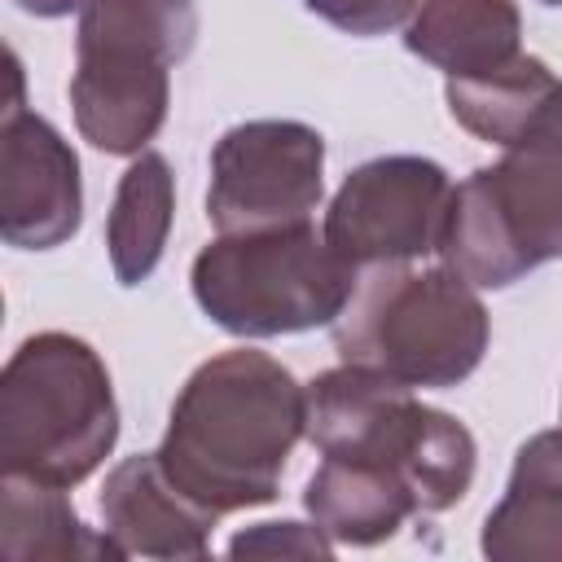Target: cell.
<instances>
[{
  "label": "cell",
  "mask_w": 562,
  "mask_h": 562,
  "mask_svg": "<svg viewBox=\"0 0 562 562\" xmlns=\"http://www.w3.org/2000/svg\"><path fill=\"white\" fill-rule=\"evenodd\" d=\"M325 140L294 119H250L211 149L206 215L220 233L307 224L325 193Z\"/></svg>",
  "instance_id": "9"
},
{
  "label": "cell",
  "mask_w": 562,
  "mask_h": 562,
  "mask_svg": "<svg viewBox=\"0 0 562 562\" xmlns=\"http://www.w3.org/2000/svg\"><path fill=\"white\" fill-rule=\"evenodd\" d=\"M522 18L514 0H422L404 26L413 57L448 79V110L492 114L544 83L549 66L518 44Z\"/></svg>",
  "instance_id": "10"
},
{
  "label": "cell",
  "mask_w": 562,
  "mask_h": 562,
  "mask_svg": "<svg viewBox=\"0 0 562 562\" xmlns=\"http://www.w3.org/2000/svg\"><path fill=\"white\" fill-rule=\"evenodd\" d=\"M299 435H307V386L268 351L241 347L189 373L158 461L189 501L224 518L277 501Z\"/></svg>",
  "instance_id": "1"
},
{
  "label": "cell",
  "mask_w": 562,
  "mask_h": 562,
  "mask_svg": "<svg viewBox=\"0 0 562 562\" xmlns=\"http://www.w3.org/2000/svg\"><path fill=\"white\" fill-rule=\"evenodd\" d=\"M457 184L422 154H386L360 162L325 211V241L356 272L439 255Z\"/></svg>",
  "instance_id": "8"
},
{
  "label": "cell",
  "mask_w": 562,
  "mask_h": 562,
  "mask_svg": "<svg viewBox=\"0 0 562 562\" xmlns=\"http://www.w3.org/2000/svg\"><path fill=\"white\" fill-rule=\"evenodd\" d=\"M193 40V0H88L70 75L79 136L101 154H145L171 105V66Z\"/></svg>",
  "instance_id": "3"
},
{
  "label": "cell",
  "mask_w": 562,
  "mask_h": 562,
  "mask_svg": "<svg viewBox=\"0 0 562 562\" xmlns=\"http://www.w3.org/2000/svg\"><path fill=\"white\" fill-rule=\"evenodd\" d=\"M342 364L386 373L404 386H457L487 351V307L457 268H364L334 321Z\"/></svg>",
  "instance_id": "4"
},
{
  "label": "cell",
  "mask_w": 562,
  "mask_h": 562,
  "mask_svg": "<svg viewBox=\"0 0 562 562\" xmlns=\"http://www.w3.org/2000/svg\"><path fill=\"white\" fill-rule=\"evenodd\" d=\"M303 505L329 540L360 549L382 544L404 527V518L422 514L413 487L400 474L342 457H325L316 465V474L303 487Z\"/></svg>",
  "instance_id": "14"
},
{
  "label": "cell",
  "mask_w": 562,
  "mask_h": 562,
  "mask_svg": "<svg viewBox=\"0 0 562 562\" xmlns=\"http://www.w3.org/2000/svg\"><path fill=\"white\" fill-rule=\"evenodd\" d=\"M0 549L9 562H35V558H123V549L105 536L83 527L75 505L66 501V487L9 479L0 487Z\"/></svg>",
  "instance_id": "16"
},
{
  "label": "cell",
  "mask_w": 562,
  "mask_h": 562,
  "mask_svg": "<svg viewBox=\"0 0 562 562\" xmlns=\"http://www.w3.org/2000/svg\"><path fill=\"white\" fill-rule=\"evenodd\" d=\"M316 18H325L329 26L347 31V35H382L400 22H408V13L417 9V0H303Z\"/></svg>",
  "instance_id": "18"
},
{
  "label": "cell",
  "mask_w": 562,
  "mask_h": 562,
  "mask_svg": "<svg viewBox=\"0 0 562 562\" xmlns=\"http://www.w3.org/2000/svg\"><path fill=\"white\" fill-rule=\"evenodd\" d=\"M171 215H176V176L162 154H140L119 189L114 206L105 215V250L119 285H140L158 268L167 237H171Z\"/></svg>",
  "instance_id": "15"
},
{
  "label": "cell",
  "mask_w": 562,
  "mask_h": 562,
  "mask_svg": "<svg viewBox=\"0 0 562 562\" xmlns=\"http://www.w3.org/2000/svg\"><path fill=\"white\" fill-rule=\"evenodd\" d=\"M79 158L61 132L22 101V66L9 53V101L0 119V237L18 250H53L79 233Z\"/></svg>",
  "instance_id": "11"
},
{
  "label": "cell",
  "mask_w": 562,
  "mask_h": 562,
  "mask_svg": "<svg viewBox=\"0 0 562 562\" xmlns=\"http://www.w3.org/2000/svg\"><path fill=\"white\" fill-rule=\"evenodd\" d=\"M492 562H562V430L531 435L509 470L501 505L483 522Z\"/></svg>",
  "instance_id": "13"
},
{
  "label": "cell",
  "mask_w": 562,
  "mask_h": 562,
  "mask_svg": "<svg viewBox=\"0 0 562 562\" xmlns=\"http://www.w3.org/2000/svg\"><path fill=\"white\" fill-rule=\"evenodd\" d=\"M119 439V404L101 356L75 334L26 338L0 378V465L48 487L83 483Z\"/></svg>",
  "instance_id": "6"
},
{
  "label": "cell",
  "mask_w": 562,
  "mask_h": 562,
  "mask_svg": "<svg viewBox=\"0 0 562 562\" xmlns=\"http://www.w3.org/2000/svg\"><path fill=\"white\" fill-rule=\"evenodd\" d=\"M439 255L479 290H505L562 259V83L505 145L501 162L457 184Z\"/></svg>",
  "instance_id": "2"
},
{
  "label": "cell",
  "mask_w": 562,
  "mask_h": 562,
  "mask_svg": "<svg viewBox=\"0 0 562 562\" xmlns=\"http://www.w3.org/2000/svg\"><path fill=\"white\" fill-rule=\"evenodd\" d=\"M307 439L321 457L364 461L400 474L422 514L452 509L474 483V435L413 395V386L338 364L307 382Z\"/></svg>",
  "instance_id": "5"
},
{
  "label": "cell",
  "mask_w": 562,
  "mask_h": 562,
  "mask_svg": "<svg viewBox=\"0 0 562 562\" xmlns=\"http://www.w3.org/2000/svg\"><path fill=\"white\" fill-rule=\"evenodd\" d=\"M228 553H246V558H329L334 540L321 527H303V522H259L241 536H233Z\"/></svg>",
  "instance_id": "17"
},
{
  "label": "cell",
  "mask_w": 562,
  "mask_h": 562,
  "mask_svg": "<svg viewBox=\"0 0 562 562\" xmlns=\"http://www.w3.org/2000/svg\"><path fill=\"white\" fill-rule=\"evenodd\" d=\"M198 307L237 338H277L334 325L360 272L307 224L220 233L193 259Z\"/></svg>",
  "instance_id": "7"
},
{
  "label": "cell",
  "mask_w": 562,
  "mask_h": 562,
  "mask_svg": "<svg viewBox=\"0 0 562 562\" xmlns=\"http://www.w3.org/2000/svg\"><path fill=\"white\" fill-rule=\"evenodd\" d=\"M540 4H553V9H558V4H562V0H540Z\"/></svg>",
  "instance_id": "20"
},
{
  "label": "cell",
  "mask_w": 562,
  "mask_h": 562,
  "mask_svg": "<svg viewBox=\"0 0 562 562\" xmlns=\"http://www.w3.org/2000/svg\"><path fill=\"white\" fill-rule=\"evenodd\" d=\"M18 9L35 13V18H66L70 9H83L88 0H13Z\"/></svg>",
  "instance_id": "19"
},
{
  "label": "cell",
  "mask_w": 562,
  "mask_h": 562,
  "mask_svg": "<svg viewBox=\"0 0 562 562\" xmlns=\"http://www.w3.org/2000/svg\"><path fill=\"white\" fill-rule=\"evenodd\" d=\"M101 522L123 558H202L215 514H206L167 479L158 452H136L105 474Z\"/></svg>",
  "instance_id": "12"
}]
</instances>
